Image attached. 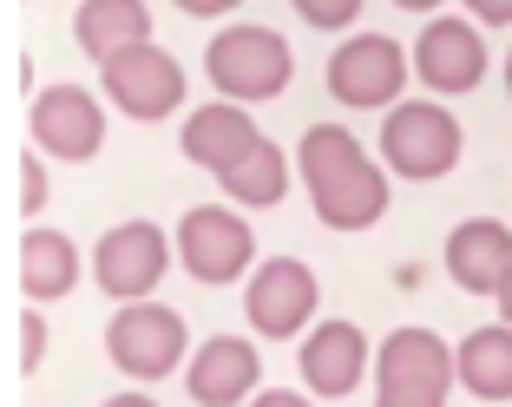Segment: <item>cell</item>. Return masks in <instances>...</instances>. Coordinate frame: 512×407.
I'll list each match as a JSON object with an SVG mask.
<instances>
[{
    "label": "cell",
    "mask_w": 512,
    "mask_h": 407,
    "mask_svg": "<svg viewBox=\"0 0 512 407\" xmlns=\"http://www.w3.org/2000/svg\"><path fill=\"white\" fill-rule=\"evenodd\" d=\"M302 184L329 230H368L388 211V178L368 165V151L342 125H309L302 138Z\"/></svg>",
    "instance_id": "6da1fadb"
},
{
    "label": "cell",
    "mask_w": 512,
    "mask_h": 407,
    "mask_svg": "<svg viewBox=\"0 0 512 407\" xmlns=\"http://www.w3.org/2000/svg\"><path fill=\"white\" fill-rule=\"evenodd\" d=\"M447 381H460V362L434 329H394L381 342L375 407H447Z\"/></svg>",
    "instance_id": "7a4b0ae2"
},
{
    "label": "cell",
    "mask_w": 512,
    "mask_h": 407,
    "mask_svg": "<svg viewBox=\"0 0 512 407\" xmlns=\"http://www.w3.org/2000/svg\"><path fill=\"white\" fill-rule=\"evenodd\" d=\"M204 73L224 99H276L289 86V40L270 27H230L204 46Z\"/></svg>",
    "instance_id": "3957f363"
},
{
    "label": "cell",
    "mask_w": 512,
    "mask_h": 407,
    "mask_svg": "<svg viewBox=\"0 0 512 407\" xmlns=\"http://www.w3.org/2000/svg\"><path fill=\"white\" fill-rule=\"evenodd\" d=\"M381 151L401 178H447L460 165V119L447 106H427V99L394 106L381 125Z\"/></svg>",
    "instance_id": "277c9868"
},
{
    "label": "cell",
    "mask_w": 512,
    "mask_h": 407,
    "mask_svg": "<svg viewBox=\"0 0 512 407\" xmlns=\"http://www.w3.org/2000/svg\"><path fill=\"white\" fill-rule=\"evenodd\" d=\"M165 270H171V237L158 224H138V217L119 224V230H106L99 250H92L99 289H106V296H125V302H145Z\"/></svg>",
    "instance_id": "5b68a950"
},
{
    "label": "cell",
    "mask_w": 512,
    "mask_h": 407,
    "mask_svg": "<svg viewBox=\"0 0 512 407\" xmlns=\"http://www.w3.org/2000/svg\"><path fill=\"white\" fill-rule=\"evenodd\" d=\"M106 348H112V362H119L125 375H138V381H165L171 368L184 362V322H178V309L132 302V309H119V316H112Z\"/></svg>",
    "instance_id": "8992f818"
},
{
    "label": "cell",
    "mask_w": 512,
    "mask_h": 407,
    "mask_svg": "<svg viewBox=\"0 0 512 407\" xmlns=\"http://www.w3.org/2000/svg\"><path fill=\"white\" fill-rule=\"evenodd\" d=\"M401 86H407L401 40H388V33H355V40L335 46L329 92L342 106H388V99H401Z\"/></svg>",
    "instance_id": "52a82bcc"
},
{
    "label": "cell",
    "mask_w": 512,
    "mask_h": 407,
    "mask_svg": "<svg viewBox=\"0 0 512 407\" xmlns=\"http://www.w3.org/2000/svg\"><path fill=\"white\" fill-rule=\"evenodd\" d=\"M243 316H250L256 335H270V342L296 335L302 322L316 316V270L296 263V257H270L250 276V289H243Z\"/></svg>",
    "instance_id": "ba28073f"
},
{
    "label": "cell",
    "mask_w": 512,
    "mask_h": 407,
    "mask_svg": "<svg viewBox=\"0 0 512 407\" xmlns=\"http://www.w3.org/2000/svg\"><path fill=\"white\" fill-rule=\"evenodd\" d=\"M99 73H106V92L119 99V112H132V119H165L184 99V66L165 46H132V53L106 60Z\"/></svg>",
    "instance_id": "9c48e42d"
},
{
    "label": "cell",
    "mask_w": 512,
    "mask_h": 407,
    "mask_svg": "<svg viewBox=\"0 0 512 407\" xmlns=\"http://www.w3.org/2000/svg\"><path fill=\"white\" fill-rule=\"evenodd\" d=\"M178 257L197 283H237L250 270L256 243H250V224L237 211H191L178 224Z\"/></svg>",
    "instance_id": "30bf717a"
},
{
    "label": "cell",
    "mask_w": 512,
    "mask_h": 407,
    "mask_svg": "<svg viewBox=\"0 0 512 407\" xmlns=\"http://www.w3.org/2000/svg\"><path fill=\"white\" fill-rule=\"evenodd\" d=\"M33 145L53 151V158H66V165H79V158H92V151L106 145V112H99V99L79 86H53L33 99Z\"/></svg>",
    "instance_id": "8fae6325"
},
{
    "label": "cell",
    "mask_w": 512,
    "mask_h": 407,
    "mask_svg": "<svg viewBox=\"0 0 512 407\" xmlns=\"http://www.w3.org/2000/svg\"><path fill=\"white\" fill-rule=\"evenodd\" d=\"M414 66L434 92H473L486 79V40L473 33V20H434L414 46Z\"/></svg>",
    "instance_id": "7c38bea8"
},
{
    "label": "cell",
    "mask_w": 512,
    "mask_h": 407,
    "mask_svg": "<svg viewBox=\"0 0 512 407\" xmlns=\"http://www.w3.org/2000/svg\"><path fill=\"white\" fill-rule=\"evenodd\" d=\"M447 270L467 296H499L512 276V230L493 217H473L447 237Z\"/></svg>",
    "instance_id": "4fadbf2b"
},
{
    "label": "cell",
    "mask_w": 512,
    "mask_h": 407,
    "mask_svg": "<svg viewBox=\"0 0 512 407\" xmlns=\"http://www.w3.org/2000/svg\"><path fill=\"white\" fill-rule=\"evenodd\" d=\"M296 368H302V381H309L322 401H335V394H348V388H362V375H368V342H362V329H355V322H322V329L296 348Z\"/></svg>",
    "instance_id": "5bb4252c"
},
{
    "label": "cell",
    "mask_w": 512,
    "mask_h": 407,
    "mask_svg": "<svg viewBox=\"0 0 512 407\" xmlns=\"http://www.w3.org/2000/svg\"><path fill=\"white\" fill-rule=\"evenodd\" d=\"M256 145H263V138H256V125H250L243 106H204V112L184 119V158L204 165V171H217V178H230Z\"/></svg>",
    "instance_id": "9a60e30c"
},
{
    "label": "cell",
    "mask_w": 512,
    "mask_h": 407,
    "mask_svg": "<svg viewBox=\"0 0 512 407\" xmlns=\"http://www.w3.org/2000/svg\"><path fill=\"white\" fill-rule=\"evenodd\" d=\"M256 388V348L243 335H211L191 355V401L197 407H237Z\"/></svg>",
    "instance_id": "2e32d148"
},
{
    "label": "cell",
    "mask_w": 512,
    "mask_h": 407,
    "mask_svg": "<svg viewBox=\"0 0 512 407\" xmlns=\"http://www.w3.org/2000/svg\"><path fill=\"white\" fill-rule=\"evenodd\" d=\"M73 33L92 60L106 66L119 53H132V46H151V14H145V0H86L73 14Z\"/></svg>",
    "instance_id": "e0dca14e"
},
{
    "label": "cell",
    "mask_w": 512,
    "mask_h": 407,
    "mask_svg": "<svg viewBox=\"0 0 512 407\" xmlns=\"http://www.w3.org/2000/svg\"><path fill=\"white\" fill-rule=\"evenodd\" d=\"M453 362H460L467 394H480V401H512V322L473 329L467 342L453 348Z\"/></svg>",
    "instance_id": "ac0fdd59"
},
{
    "label": "cell",
    "mask_w": 512,
    "mask_h": 407,
    "mask_svg": "<svg viewBox=\"0 0 512 407\" xmlns=\"http://www.w3.org/2000/svg\"><path fill=\"white\" fill-rule=\"evenodd\" d=\"M79 283V250L60 237V230H27L20 237V289L33 302H53Z\"/></svg>",
    "instance_id": "d6986e66"
},
{
    "label": "cell",
    "mask_w": 512,
    "mask_h": 407,
    "mask_svg": "<svg viewBox=\"0 0 512 407\" xmlns=\"http://www.w3.org/2000/svg\"><path fill=\"white\" fill-rule=\"evenodd\" d=\"M224 191L237 197V204H256V211H270V204H283V191H289V165H283V151L263 138V145L243 158L237 171L224 178Z\"/></svg>",
    "instance_id": "ffe728a7"
},
{
    "label": "cell",
    "mask_w": 512,
    "mask_h": 407,
    "mask_svg": "<svg viewBox=\"0 0 512 407\" xmlns=\"http://www.w3.org/2000/svg\"><path fill=\"white\" fill-rule=\"evenodd\" d=\"M296 14L329 33V27H355L362 20V0H296Z\"/></svg>",
    "instance_id": "44dd1931"
},
{
    "label": "cell",
    "mask_w": 512,
    "mask_h": 407,
    "mask_svg": "<svg viewBox=\"0 0 512 407\" xmlns=\"http://www.w3.org/2000/svg\"><path fill=\"white\" fill-rule=\"evenodd\" d=\"M46 362V322H40V309H27V316H20V368H40Z\"/></svg>",
    "instance_id": "7402d4cb"
},
{
    "label": "cell",
    "mask_w": 512,
    "mask_h": 407,
    "mask_svg": "<svg viewBox=\"0 0 512 407\" xmlns=\"http://www.w3.org/2000/svg\"><path fill=\"white\" fill-rule=\"evenodd\" d=\"M46 204V171H40V151H27V158H20V211H40Z\"/></svg>",
    "instance_id": "603a6c76"
},
{
    "label": "cell",
    "mask_w": 512,
    "mask_h": 407,
    "mask_svg": "<svg viewBox=\"0 0 512 407\" xmlns=\"http://www.w3.org/2000/svg\"><path fill=\"white\" fill-rule=\"evenodd\" d=\"M467 7L486 20V27H512V0H467Z\"/></svg>",
    "instance_id": "cb8c5ba5"
},
{
    "label": "cell",
    "mask_w": 512,
    "mask_h": 407,
    "mask_svg": "<svg viewBox=\"0 0 512 407\" xmlns=\"http://www.w3.org/2000/svg\"><path fill=\"white\" fill-rule=\"evenodd\" d=\"M250 407H309V401H302V394H289V388H263Z\"/></svg>",
    "instance_id": "d4e9b609"
},
{
    "label": "cell",
    "mask_w": 512,
    "mask_h": 407,
    "mask_svg": "<svg viewBox=\"0 0 512 407\" xmlns=\"http://www.w3.org/2000/svg\"><path fill=\"white\" fill-rule=\"evenodd\" d=\"M178 7H184V14H204V20H211V14H230L237 0H178Z\"/></svg>",
    "instance_id": "484cf974"
},
{
    "label": "cell",
    "mask_w": 512,
    "mask_h": 407,
    "mask_svg": "<svg viewBox=\"0 0 512 407\" xmlns=\"http://www.w3.org/2000/svg\"><path fill=\"white\" fill-rule=\"evenodd\" d=\"M106 407H158V401H145V394H119V401H106Z\"/></svg>",
    "instance_id": "4316f807"
},
{
    "label": "cell",
    "mask_w": 512,
    "mask_h": 407,
    "mask_svg": "<svg viewBox=\"0 0 512 407\" xmlns=\"http://www.w3.org/2000/svg\"><path fill=\"white\" fill-rule=\"evenodd\" d=\"M499 316L512 322V276H506V289H499Z\"/></svg>",
    "instance_id": "83f0119b"
},
{
    "label": "cell",
    "mask_w": 512,
    "mask_h": 407,
    "mask_svg": "<svg viewBox=\"0 0 512 407\" xmlns=\"http://www.w3.org/2000/svg\"><path fill=\"white\" fill-rule=\"evenodd\" d=\"M394 7H407V14H421V7H440V0H394Z\"/></svg>",
    "instance_id": "f1b7e54d"
},
{
    "label": "cell",
    "mask_w": 512,
    "mask_h": 407,
    "mask_svg": "<svg viewBox=\"0 0 512 407\" xmlns=\"http://www.w3.org/2000/svg\"><path fill=\"white\" fill-rule=\"evenodd\" d=\"M506 92H512V53H506Z\"/></svg>",
    "instance_id": "f546056e"
}]
</instances>
